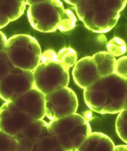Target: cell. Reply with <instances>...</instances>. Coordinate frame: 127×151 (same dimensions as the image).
I'll use <instances>...</instances> for the list:
<instances>
[{"label": "cell", "instance_id": "cell-10", "mask_svg": "<svg viewBox=\"0 0 127 151\" xmlns=\"http://www.w3.org/2000/svg\"><path fill=\"white\" fill-rule=\"evenodd\" d=\"M9 102L17 109L28 114L34 121L46 116L45 95L35 88Z\"/></svg>", "mask_w": 127, "mask_h": 151}, {"label": "cell", "instance_id": "cell-18", "mask_svg": "<svg viewBox=\"0 0 127 151\" xmlns=\"http://www.w3.org/2000/svg\"><path fill=\"white\" fill-rule=\"evenodd\" d=\"M108 52L114 57L121 56L126 52V44L120 37H115L107 44Z\"/></svg>", "mask_w": 127, "mask_h": 151}, {"label": "cell", "instance_id": "cell-1", "mask_svg": "<svg viewBox=\"0 0 127 151\" xmlns=\"http://www.w3.org/2000/svg\"><path fill=\"white\" fill-rule=\"evenodd\" d=\"M87 106L99 114H117L127 109V77L115 73L100 77L84 89Z\"/></svg>", "mask_w": 127, "mask_h": 151}, {"label": "cell", "instance_id": "cell-13", "mask_svg": "<svg viewBox=\"0 0 127 151\" xmlns=\"http://www.w3.org/2000/svg\"><path fill=\"white\" fill-rule=\"evenodd\" d=\"M115 146L111 139L106 134L91 132L77 151H113Z\"/></svg>", "mask_w": 127, "mask_h": 151}, {"label": "cell", "instance_id": "cell-16", "mask_svg": "<svg viewBox=\"0 0 127 151\" xmlns=\"http://www.w3.org/2000/svg\"><path fill=\"white\" fill-rule=\"evenodd\" d=\"M47 122L43 120H35L32 122L20 132L21 137H27L34 142L40 135L43 129L47 126Z\"/></svg>", "mask_w": 127, "mask_h": 151}, {"label": "cell", "instance_id": "cell-15", "mask_svg": "<svg viewBox=\"0 0 127 151\" xmlns=\"http://www.w3.org/2000/svg\"><path fill=\"white\" fill-rule=\"evenodd\" d=\"M101 77L115 72L117 60L108 52L101 51L92 56Z\"/></svg>", "mask_w": 127, "mask_h": 151}, {"label": "cell", "instance_id": "cell-2", "mask_svg": "<svg viewBox=\"0 0 127 151\" xmlns=\"http://www.w3.org/2000/svg\"><path fill=\"white\" fill-rule=\"evenodd\" d=\"M28 20L35 30L49 33L57 29L72 30L76 18L69 9H65L60 0H47L30 5L27 11Z\"/></svg>", "mask_w": 127, "mask_h": 151}, {"label": "cell", "instance_id": "cell-5", "mask_svg": "<svg viewBox=\"0 0 127 151\" xmlns=\"http://www.w3.org/2000/svg\"><path fill=\"white\" fill-rule=\"evenodd\" d=\"M5 51L15 67L32 71L41 62L42 51L39 42L27 35H16L7 40Z\"/></svg>", "mask_w": 127, "mask_h": 151}, {"label": "cell", "instance_id": "cell-28", "mask_svg": "<svg viewBox=\"0 0 127 151\" xmlns=\"http://www.w3.org/2000/svg\"><path fill=\"white\" fill-rule=\"evenodd\" d=\"M127 145H119V146H115L113 151H127Z\"/></svg>", "mask_w": 127, "mask_h": 151}, {"label": "cell", "instance_id": "cell-19", "mask_svg": "<svg viewBox=\"0 0 127 151\" xmlns=\"http://www.w3.org/2000/svg\"><path fill=\"white\" fill-rule=\"evenodd\" d=\"M17 139L0 129V151H16Z\"/></svg>", "mask_w": 127, "mask_h": 151}, {"label": "cell", "instance_id": "cell-8", "mask_svg": "<svg viewBox=\"0 0 127 151\" xmlns=\"http://www.w3.org/2000/svg\"><path fill=\"white\" fill-rule=\"evenodd\" d=\"M120 16V13L108 9L104 2L86 12L81 21L92 32L101 34L112 29L117 24Z\"/></svg>", "mask_w": 127, "mask_h": 151}, {"label": "cell", "instance_id": "cell-21", "mask_svg": "<svg viewBox=\"0 0 127 151\" xmlns=\"http://www.w3.org/2000/svg\"><path fill=\"white\" fill-rule=\"evenodd\" d=\"M105 1V0H80L74 5L78 17L81 20L86 12L91 10L96 5Z\"/></svg>", "mask_w": 127, "mask_h": 151}, {"label": "cell", "instance_id": "cell-14", "mask_svg": "<svg viewBox=\"0 0 127 151\" xmlns=\"http://www.w3.org/2000/svg\"><path fill=\"white\" fill-rule=\"evenodd\" d=\"M34 144L33 151H64L56 137L48 132L47 126L44 128L39 137L34 141Z\"/></svg>", "mask_w": 127, "mask_h": 151}, {"label": "cell", "instance_id": "cell-27", "mask_svg": "<svg viewBox=\"0 0 127 151\" xmlns=\"http://www.w3.org/2000/svg\"><path fill=\"white\" fill-rule=\"evenodd\" d=\"M45 1H47V0H25V5L30 6L35 4L38 3L40 2H44Z\"/></svg>", "mask_w": 127, "mask_h": 151}, {"label": "cell", "instance_id": "cell-20", "mask_svg": "<svg viewBox=\"0 0 127 151\" xmlns=\"http://www.w3.org/2000/svg\"><path fill=\"white\" fill-rule=\"evenodd\" d=\"M118 113L115 122L116 132L122 141L127 143V109Z\"/></svg>", "mask_w": 127, "mask_h": 151}, {"label": "cell", "instance_id": "cell-29", "mask_svg": "<svg viewBox=\"0 0 127 151\" xmlns=\"http://www.w3.org/2000/svg\"><path fill=\"white\" fill-rule=\"evenodd\" d=\"M64 1L67 3L71 5L74 6L76 4L78 3L80 0H64Z\"/></svg>", "mask_w": 127, "mask_h": 151}, {"label": "cell", "instance_id": "cell-22", "mask_svg": "<svg viewBox=\"0 0 127 151\" xmlns=\"http://www.w3.org/2000/svg\"><path fill=\"white\" fill-rule=\"evenodd\" d=\"M5 50L0 52V81L9 73L12 66Z\"/></svg>", "mask_w": 127, "mask_h": 151}, {"label": "cell", "instance_id": "cell-9", "mask_svg": "<svg viewBox=\"0 0 127 151\" xmlns=\"http://www.w3.org/2000/svg\"><path fill=\"white\" fill-rule=\"evenodd\" d=\"M34 121L28 114L17 109L9 101L0 107V129L16 136Z\"/></svg>", "mask_w": 127, "mask_h": 151}, {"label": "cell", "instance_id": "cell-3", "mask_svg": "<svg viewBox=\"0 0 127 151\" xmlns=\"http://www.w3.org/2000/svg\"><path fill=\"white\" fill-rule=\"evenodd\" d=\"M69 71L58 60L54 51H45L41 62L32 71L35 88L45 95L67 87L69 81Z\"/></svg>", "mask_w": 127, "mask_h": 151}, {"label": "cell", "instance_id": "cell-23", "mask_svg": "<svg viewBox=\"0 0 127 151\" xmlns=\"http://www.w3.org/2000/svg\"><path fill=\"white\" fill-rule=\"evenodd\" d=\"M17 145L16 151H31L34 149V142L27 137H20L17 138Z\"/></svg>", "mask_w": 127, "mask_h": 151}, {"label": "cell", "instance_id": "cell-24", "mask_svg": "<svg viewBox=\"0 0 127 151\" xmlns=\"http://www.w3.org/2000/svg\"><path fill=\"white\" fill-rule=\"evenodd\" d=\"M115 74L122 77L127 76V56H123L117 60L115 66Z\"/></svg>", "mask_w": 127, "mask_h": 151}, {"label": "cell", "instance_id": "cell-6", "mask_svg": "<svg viewBox=\"0 0 127 151\" xmlns=\"http://www.w3.org/2000/svg\"><path fill=\"white\" fill-rule=\"evenodd\" d=\"M45 115L50 120L76 113L79 106L76 93L67 86L45 95Z\"/></svg>", "mask_w": 127, "mask_h": 151}, {"label": "cell", "instance_id": "cell-11", "mask_svg": "<svg viewBox=\"0 0 127 151\" xmlns=\"http://www.w3.org/2000/svg\"><path fill=\"white\" fill-rule=\"evenodd\" d=\"M72 76L78 86L85 89L101 77L92 56L77 61L72 70Z\"/></svg>", "mask_w": 127, "mask_h": 151}, {"label": "cell", "instance_id": "cell-12", "mask_svg": "<svg viewBox=\"0 0 127 151\" xmlns=\"http://www.w3.org/2000/svg\"><path fill=\"white\" fill-rule=\"evenodd\" d=\"M25 5L21 0H0V29L22 16Z\"/></svg>", "mask_w": 127, "mask_h": 151}, {"label": "cell", "instance_id": "cell-4", "mask_svg": "<svg viewBox=\"0 0 127 151\" xmlns=\"http://www.w3.org/2000/svg\"><path fill=\"white\" fill-rule=\"evenodd\" d=\"M48 132L55 136L64 151H77L91 132L88 120L74 113L47 123Z\"/></svg>", "mask_w": 127, "mask_h": 151}, {"label": "cell", "instance_id": "cell-26", "mask_svg": "<svg viewBox=\"0 0 127 151\" xmlns=\"http://www.w3.org/2000/svg\"><path fill=\"white\" fill-rule=\"evenodd\" d=\"M7 42V39L6 35L0 31V52L5 50Z\"/></svg>", "mask_w": 127, "mask_h": 151}, {"label": "cell", "instance_id": "cell-7", "mask_svg": "<svg viewBox=\"0 0 127 151\" xmlns=\"http://www.w3.org/2000/svg\"><path fill=\"white\" fill-rule=\"evenodd\" d=\"M34 88L32 71L12 66L9 73L0 81V98L5 102L10 101Z\"/></svg>", "mask_w": 127, "mask_h": 151}, {"label": "cell", "instance_id": "cell-17", "mask_svg": "<svg viewBox=\"0 0 127 151\" xmlns=\"http://www.w3.org/2000/svg\"><path fill=\"white\" fill-rule=\"evenodd\" d=\"M58 60L67 69L74 66L77 62V54L71 47H64L57 54Z\"/></svg>", "mask_w": 127, "mask_h": 151}, {"label": "cell", "instance_id": "cell-25", "mask_svg": "<svg viewBox=\"0 0 127 151\" xmlns=\"http://www.w3.org/2000/svg\"><path fill=\"white\" fill-rule=\"evenodd\" d=\"M127 0H105V1L108 9L118 13L124 9Z\"/></svg>", "mask_w": 127, "mask_h": 151}]
</instances>
